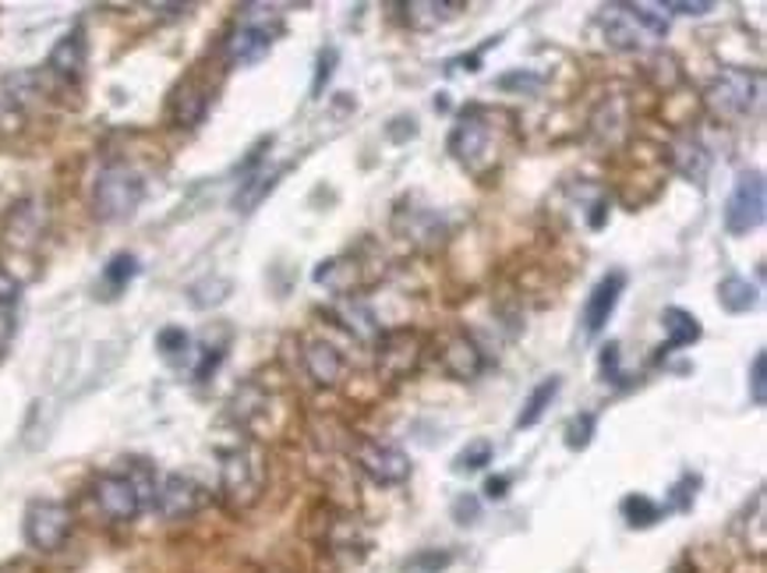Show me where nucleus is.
Here are the masks:
<instances>
[{
  "mask_svg": "<svg viewBox=\"0 0 767 573\" xmlns=\"http://www.w3.org/2000/svg\"><path fill=\"white\" fill-rule=\"evenodd\" d=\"M442 368H446L453 379L471 382L485 372V354L467 333H456L446 340V347H442Z\"/></svg>",
  "mask_w": 767,
  "mask_h": 573,
  "instance_id": "nucleus-14",
  "label": "nucleus"
},
{
  "mask_svg": "<svg viewBox=\"0 0 767 573\" xmlns=\"http://www.w3.org/2000/svg\"><path fill=\"white\" fill-rule=\"evenodd\" d=\"M280 11L277 8H266V4H248L241 8V19L230 29L227 36V57L237 67H251L269 57L272 40L280 36Z\"/></svg>",
  "mask_w": 767,
  "mask_h": 573,
  "instance_id": "nucleus-2",
  "label": "nucleus"
},
{
  "mask_svg": "<svg viewBox=\"0 0 767 573\" xmlns=\"http://www.w3.org/2000/svg\"><path fill=\"white\" fill-rule=\"evenodd\" d=\"M767 213V188H764V174H739L736 188H732L725 202V230L732 238H743V234L757 230L764 224Z\"/></svg>",
  "mask_w": 767,
  "mask_h": 573,
  "instance_id": "nucleus-6",
  "label": "nucleus"
},
{
  "mask_svg": "<svg viewBox=\"0 0 767 573\" xmlns=\"http://www.w3.org/2000/svg\"><path fill=\"white\" fill-rule=\"evenodd\" d=\"M393 227L403 234L407 241H414L421 248H435V245H442V238H446V224H442L439 209H429V206L397 209Z\"/></svg>",
  "mask_w": 767,
  "mask_h": 573,
  "instance_id": "nucleus-13",
  "label": "nucleus"
},
{
  "mask_svg": "<svg viewBox=\"0 0 767 573\" xmlns=\"http://www.w3.org/2000/svg\"><path fill=\"white\" fill-rule=\"evenodd\" d=\"M145 198V177L128 163H110L93 184V213L104 224H125Z\"/></svg>",
  "mask_w": 767,
  "mask_h": 573,
  "instance_id": "nucleus-1",
  "label": "nucleus"
},
{
  "mask_svg": "<svg viewBox=\"0 0 767 573\" xmlns=\"http://www.w3.org/2000/svg\"><path fill=\"white\" fill-rule=\"evenodd\" d=\"M619 513L629 528H655L658 520H661V502H655L651 496H644V493H629L623 502H619Z\"/></svg>",
  "mask_w": 767,
  "mask_h": 573,
  "instance_id": "nucleus-26",
  "label": "nucleus"
},
{
  "mask_svg": "<svg viewBox=\"0 0 767 573\" xmlns=\"http://www.w3.org/2000/svg\"><path fill=\"white\" fill-rule=\"evenodd\" d=\"M602 376L605 382H623V368H619V344L612 340L605 350H602Z\"/></svg>",
  "mask_w": 767,
  "mask_h": 573,
  "instance_id": "nucleus-41",
  "label": "nucleus"
},
{
  "mask_svg": "<svg viewBox=\"0 0 767 573\" xmlns=\"http://www.w3.org/2000/svg\"><path fill=\"white\" fill-rule=\"evenodd\" d=\"M477 513H482V507H477L474 496H460L453 502V520H456V525H474Z\"/></svg>",
  "mask_w": 767,
  "mask_h": 573,
  "instance_id": "nucleus-42",
  "label": "nucleus"
},
{
  "mask_svg": "<svg viewBox=\"0 0 767 573\" xmlns=\"http://www.w3.org/2000/svg\"><path fill=\"white\" fill-rule=\"evenodd\" d=\"M336 318H339V326H344L354 340H379L382 336V326H379V315L371 312L368 301L361 298H344L336 305Z\"/></svg>",
  "mask_w": 767,
  "mask_h": 573,
  "instance_id": "nucleus-18",
  "label": "nucleus"
},
{
  "mask_svg": "<svg viewBox=\"0 0 767 573\" xmlns=\"http://www.w3.org/2000/svg\"><path fill=\"white\" fill-rule=\"evenodd\" d=\"M491 443L488 440H474V443H467L464 450L456 453V461H453V471L456 475H471V471H482L485 464H491Z\"/></svg>",
  "mask_w": 767,
  "mask_h": 573,
  "instance_id": "nucleus-29",
  "label": "nucleus"
},
{
  "mask_svg": "<svg viewBox=\"0 0 767 573\" xmlns=\"http://www.w3.org/2000/svg\"><path fill=\"white\" fill-rule=\"evenodd\" d=\"M450 153L456 163H464L467 171H482V166L491 160V121L477 107L464 110L460 113V121L453 125Z\"/></svg>",
  "mask_w": 767,
  "mask_h": 573,
  "instance_id": "nucleus-8",
  "label": "nucleus"
},
{
  "mask_svg": "<svg viewBox=\"0 0 767 573\" xmlns=\"http://www.w3.org/2000/svg\"><path fill=\"white\" fill-rule=\"evenodd\" d=\"M11 336H14V315L11 309H0V350L11 344Z\"/></svg>",
  "mask_w": 767,
  "mask_h": 573,
  "instance_id": "nucleus-46",
  "label": "nucleus"
},
{
  "mask_svg": "<svg viewBox=\"0 0 767 573\" xmlns=\"http://www.w3.org/2000/svg\"><path fill=\"white\" fill-rule=\"evenodd\" d=\"M665 11H676V14H707L714 11L711 0H701V4H687V0H672V4H661Z\"/></svg>",
  "mask_w": 767,
  "mask_h": 573,
  "instance_id": "nucleus-43",
  "label": "nucleus"
},
{
  "mask_svg": "<svg viewBox=\"0 0 767 573\" xmlns=\"http://www.w3.org/2000/svg\"><path fill=\"white\" fill-rule=\"evenodd\" d=\"M626 283H629V277L623 273V269H612V273H605L598 283H594V291L587 294V305H584V329H587V336H598L605 329L608 318L616 315Z\"/></svg>",
  "mask_w": 767,
  "mask_h": 573,
  "instance_id": "nucleus-12",
  "label": "nucleus"
},
{
  "mask_svg": "<svg viewBox=\"0 0 767 573\" xmlns=\"http://www.w3.org/2000/svg\"><path fill=\"white\" fill-rule=\"evenodd\" d=\"M266 485V464L251 446H234L224 450L219 457V488H224L227 502L234 507H251L262 496Z\"/></svg>",
  "mask_w": 767,
  "mask_h": 573,
  "instance_id": "nucleus-3",
  "label": "nucleus"
},
{
  "mask_svg": "<svg viewBox=\"0 0 767 573\" xmlns=\"http://www.w3.org/2000/svg\"><path fill=\"white\" fill-rule=\"evenodd\" d=\"M134 273H139V259H134L131 251H117L104 269V280H107L110 291H125V286L134 280Z\"/></svg>",
  "mask_w": 767,
  "mask_h": 573,
  "instance_id": "nucleus-28",
  "label": "nucleus"
},
{
  "mask_svg": "<svg viewBox=\"0 0 767 573\" xmlns=\"http://www.w3.org/2000/svg\"><path fill=\"white\" fill-rule=\"evenodd\" d=\"M170 113L181 128H198L209 113V93L206 86H198L195 78H184L181 86L170 96Z\"/></svg>",
  "mask_w": 767,
  "mask_h": 573,
  "instance_id": "nucleus-16",
  "label": "nucleus"
},
{
  "mask_svg": "<svg viewBox=\"0 0 767 573\" xmlns=\"http://www.w3.org/2000/svg\"><path fill=\"white\" fill-rule=\"evenodd\" d=\"M696 488H701V478L696 475H683L676 485H672V493H669V507H661V510H676V513H687L693 507V499H696Z\"/></svg>",
  "mask_w": 767,
  "mask_h": 573,
  "instance_id": "nucleus-34",
  "label": "nucleus"
},
{
  "mask_svg": "<svg viewBox=\"0 0 767 573\" xmlns=\"http://www.w3.org/2000/svg\"><path fill=\"white\" fill-rule=\"evenodd\" d=\"M85 61H89V46H85L82 29H75L54 43V50H50V57H46V67L61 82H78L85 72Z\"/></svg>",
  "mask_w": 767,
  "mask_h": 573,
  "instance_id": "nucleus-15",
  "label": "nucleus"
},
{
  "mask_svg": "<svg viewBox=\"0 0 767 573\" xmlns=\"http://www.w3.org/2000/svg\"><path fill=\"white\" fill-rule=\"evenodd\" d=\"M93 502L114 525H128V520H134L149 507L134 475H99L93 482Z\"/></svg>",
  "mask_w": 767,
  "mask_h": 573,
  "instance_id": "nucleus-7",
  "label": "nucleus"
},
{
  "mask_svg": "<svg viewBox=\"0 0 767 573\" xmlns=\"http://www.w3.org/2000/svg\"><path fill=\"white\" fill-rule=\"evenodd\" d=\"M704 99H707V110L719 117V121H739V117H746L760 99V75L732 67V72H722L711 82Z\"/></svg>",
  "mask_w": 767,
  "mask_h": 573,
  "instance_id": "nucleus-4",
  "label": "nucleus"
},
{
  "mask_svg": "<svg viewBox=\"0 0 767 573\" xmlns=\"http://www.w3.org/2000/svg\"><path fill=\"white\" fill-rule=\"evenodd\" d=\"M357 280V262L347 259H330V262H318L315 269V283L330 286L333 294H347Z\"/></svg>",
  "mask_w": 767,
  "mask_h": 573,
  "instance_id": "nucleus-27",
  "label": "nucleus"
},
{
  "mask_svg": "<svg viewBox=\"0 0 767 573\" xmlns=\"http://www.w3.org/2000/svg\"><path fill=\"white\" fill-rule=\"evenodd\" d=\"M19 298H22V283L0 266V309H14L19 305Z\"/></svg>",
  "mask_w": 767,
  "mask_h": 573,
  "instance_id": "nucleus-39",
  "label": "nucleus"
},
{
  "mask_svg": "<svg viewBox=\"0 0 767 573\" xmlns=\"http://www.w3.org/2000/svg\"><path fill=\"white\" fill-rule=\"evenodd\" d=\"M672 573H687V566H679V570H672Z\"/></svg>",
  "mask_w": 767,
  "mask_h": 573,
  "instance_id": "nucleus-48",
  "label": "nucleus"
},
{
  "mask_svg": "<svg viewBox=\"0 0 767 573\" xmlns=\"http://www.w3.org/2000/svg\"><path fill=\"white\" fill-rule=\"evenodd\" d=\"M219 361H224V347H202V361L195 368V382H209V376L219 368Z\"/></svg>",
  "mask_w": 767,
  "mask_h": 573,
  "instance_id": "nucleus-40",
  "label": "nucleus"
},
{
  "mask_svg": "<svg viewBox=\"0 0 767 573\" xmlns=\"http://www.w3.org/2000/svg\"><path fill=\"white\" fill-rule=\"evenodd\" d=\"M187 347H192V336H187L181 326H166V329L156 333V350L163 354L166 361H181L187 354Z\"/></svg>",
  "mask_w": 767,
  "mask_h": 573,
  "instance_id": "nucleus-32",
  "label": "nucleus"
},
{
  "mask_svg": "<svg viewBox=\"0 0 767 573\" xmlns=\"http://www.w3.org/2000/svg\"><path fill=\"white\" fill-rule=\"evenodd\" d=\"M287 174V166H277V171H251L241 177V188H237L234 195V209L237 213H251L262 206V198L277 188L280 177Z\"/></svg>",
  "mask_w": 767,
  "mask_h": 573,
  "instance_id": "nucleus-21",
  "label": "nucleus"
},
{
  "mask_svg": "<svg viewBox=\"0 0 767 573\" xmlns=\"http://www.w3.org/2000/svg\"><path fill=\"white\" fill-rule=\"evenodd\" d=\"M509 485H514V478H509V475L488 478V482H485V496H488V499H506V496H509Z\"/></svg>",
  "mask_w": 767,
  "mask_h": 573,
  "instance_id": "nucleus-44",
  "label": "nucleus"
},
{
  "mask_svg": "<svg viewBox=\"0 0 767 573\" xmlns=\"http://www.w3.org/2000/svg\"><path fill=\"white\" fill-rule=\"evenodd\" d=\"M544 86V78L541 75H534V72H523V67H520V72H509V75H503L499 78V89H520V93H538Z\"/></svg>",
  "mask_w": 767,
  "mask_h": 573,
  "instance_id": "nucleus-38",
  "label": "nucleus"
},
{
  "mask_svg": "<svg viewBox=\"0 0 767 573\" xmlns=\"http://www.w3.org/2000/svg\"><path fill=\"white\" fill-rule=\"evenodd\" d=\"M400 125H403V128H389V139H393V142L414 139V134H418V121H414V117H400Z\"/></svg>",
  "mask_w": 767,
  "mask_h": 573,
  "instance_id": "nucleus-45",
  "label": "nucleus"
},
{
  "mask_svg": "<svg viewBox=\"0 0 767 573\" xmlns=\"http://www.w3.org/2000/svg\"><path fill=\"white\" fill-rule=\"evenodd\" d=\"M8 234H14V241H36V234H40L36 209H32V206H19V209H14Z\"/></svg>",
  "mask_w": 767,
  "mask_h": 573,
  "instance_id": "nucleus-36",
  "label": "nucleus"
},
{
  "mask_svg": "<svg viewBox=\"0 0 767 573\" xmlns=\"http://www.w3.org/2000/svg\"><path fill=\"white\" fill-rule=\"evenodd\" d=\"M460 11H464V4H453V0H414V4H403V19L407 25L429 32L453 22Z\"/></svg>",
  "mask_w": 767,
  "mask_h": 573,
  "instance_id": "nucleus-22",
  "label": "nucleus"
},
{
  "mask_svg": "<svg viewBox=\"0 0 767 573\" xmlns=\"http://www.w3.org/2000/svg\"><path fill=\"white\" fill-rule=\"evenodd\" d=\"M559 390H562V379L559 376H549V379H541L534 390H531V397L523 400V411H520V418H517V429H534L538 421L544 418V411L552 408V400L559 397Z\"/></svg>",
  "mask_w": 767,
  "mask_h": 573,
  "instance_id": "nucleus-24",
  "label": "nucleus"
},
{
  "mask_svg": "<svg viewBox=\"0 0 767 573\" xmlns=\"http://www.w3.org/2000/svg\"><path fill=\"white\" fill-rule=\"evenodd\" d=\"M602 22H605V40H608V46H616V50H637V46H640V29H637L634 19H629L626 4L605 8Z\"/></svg>",
  "mask_w": 767,
  "mask_h": 573,
  "instance_id": "nucleus-23",
  "label": "nucleus"
},
{
  "mask_svg": "<svg viewBox=\"0 0 767 573\" xmlns=\"http://www.w3.org/2000/svg\"><path fill=\"white\" fill-rule=\"evenodd\" d=\"M661 329H665V347L661 350H679V347H690L704 336L701 329V318L687 309H665L661 312Z\"/></svg>",
  "mask_w": 767,
  "mask_h": 573,
  "instance_id": "nucleus-19",
  "label": "nucleus"
},
{
  "mask_svg": "<svg viewBox=\"0 0 767 573\" xmlns=\"http://www.w3.org/2000/svg\"><path fill=\"white\" fill-rule=\"evenodd\" d=\"M672 163L683 177L704 184V177L711 171V153L701 145V139H693V134H679V139L672 142Z\"/></svg>",
  "mask_w": 767,
  "mask_h": 573,
  "instance_id": "nucleus-20",
  "label": "nucleus"
},
{
  "mask_svg": "<svg viewBox=\"0 0 767 573\" xmlns=\"http://www.w3.org/2000/svg\"><path fill=\"white\" fill-rule=\"evenodd\" d=\"M206 502V488L192 482L187 475H166L156 482V496H152V510L163 520H187L202 510Z\"/></svg>",
  "mask_w": 767,
  "mask_h": 573,
  "instance_id": "nucleus-10",
  "label": "nucleus"
},
{
  "mask_svg": "<svg viewBox=\"0 0 767 573\" xmlns=\"http://www.w3.org/2000/svg\"><path fill=\"white\" fill-rule=\"evenodd\" d=\"M187 294H192V305H195V309H213V305H219V301H227V294H230V280H224V277H209V280L195 283Z\"/></svg>",
  "mask_w": 767,
  "mask_h": 573,
  "instance_id": "nucleus-30",
  "label": "nucleus"
},
{
  "mask_svg": "<svg viewBox=\"0 0 767 573\" xmlns=\"http://www.w3.org/2000/svg\"><path fill=\"white\" fill-rule=\"evenodd\" d=\"M719 305L728 312V315H743L757 305V286L749 283L746 277H725L719 283Z\"/></svg>",
  "mask_w": 767,
  "mask_h": 573,
  "instance_id": "nucleus-25",
  "label": "nucleus"
},
{
  "mask_svg": "<svg viewBox=\"0 0 767 573\" xmlns=\"http://www.w3.org/2000/svg\"><path fill=\"white\" fill-rule=\"evenodd\" d=\"M75 517L57 499H32L25 510V542L36 552H57L72 534Z\"/></svg>",
  "mask_w": 767,
  "mask_h": 573,
  "instance_id": "nucleus-5",
  "label": "nucleus"
},
{
  "mask_svg": "<svg viewBox=\"0 0 767 573\" xmlns=\"http://www.w3.org/2000/svg\"><path fill=\"white\" fill-rule=\"evenodd\" d=\"M421 361V336L411 329H389L379 336V376L403 379Z\"/></svg>",
  "mask_w": 767,
  "mask_h": 573,
  "instance_id": "nucleus-11",
  "label": "nucleus"
},
{
  "mask_svg": "<svg viewBox=\"0 0 767 573\" xmlns=\"http://www.w3.org/2000/svg\"><path fill=\"white\" fill-rule=\"evenodd\" d=\"M304 368H309V376L318 382V386H336L339 379H344V354H339L336 344L330 340H309L304 344Z\"/></svg>",
  "mask_w": 767,
  "mask_h": 573,
  "instance_id": "nucleus-17",
  "label": "nucleus"
},
{
  "mask_svg": "<svg viewBox=\"0 0 767 573\" xmlns=\"http://www.w3.org/2000/svg\"><path fill=\"white\" fill-rule=\"evenodd\" d=\"M749 400L764 408L767 403V350L754 354V365H749Z\"/></svg>",
  "mask_w": 767,
  "mask_h": 573,
  "instance_id": "nucleus-35",
  "label": "nucleus"
},
{
  "mask_svg": "<svg viewBox=\"0 0 767 573\" xmlns=\"http://www.w3.org/2000/svg\"><path fill=\"white\" fill-rule=\"evenodd\" d=\"M453 67H464V72H482V50H477V54H471V57H460V61H453Z\"/></svg>",
  "mask_w": 767,
  "mask_h": 573,
  "instance_id": "nucleus-47",
  "label": "nucleus"
},
{
  "mask_svg": "<svg viewBox=\"0 0 767 573\" xmlns=\"http://www.w3.org/2000/svg\"><path fill=\"white\" fill-rule=\"evenodd\" d=\"M594 429H598V414H594V411L576 414L566 425V446L570 450H587L591 440H594Z\"/></svg>",
  "mask_w": 767,
  "mask_h": 573,
  "instance_id": "nucleus-33",
  "label": "nucleus"
},
{
  "mask_svg": "<svg viewBox=\"0 0 767 573\" xmlns=\"http://www.w3.org/2000/svg\"><path fill=\"white\" fill-rule=\"evenodd\" d=\"M626 11H629V19L644 25L651 36H665V32H669V14H665L661 4H626Z\"/></svg>",
  "mask_w": 767,
  "mask_h": 573,
  "instance_id": "nucleus-31",
  "label": "nucleus"
},
{
  "mask_svg": "<svg viewBox=\"0 0 767 573\" xmlns=\"http://www.w3.org/2000/svg\"><path fill=\"white\" fill-rule=\"evenodd\" d=\"M354 461L375 485H403L407 478H411V457H407V453L400 446H393V443L357 440Z\"/></svg>",
  "mask_w": 767,
  "mask_h": 573,
  "instance_id": "nucleus-9",
  "label": "nucleus"
},
{
  "mask_svg": "<svg viewBox=\"0 0 767 573\" xmlns=\"http://www.w3.org/2000/svg\"><path fill=\"white\" fill-rule=\"evenodd\" d=\"M336 61H339V50L336 46H326L318 54V67H315V82H312V99H322V89L330 86V78L336 72Z\"/></svg>",
  "mask_w": 767,
  "mask_h": 573,
  "instance_id": "nucleus-37",
  "label": "nucleus"
}]
</instances>
